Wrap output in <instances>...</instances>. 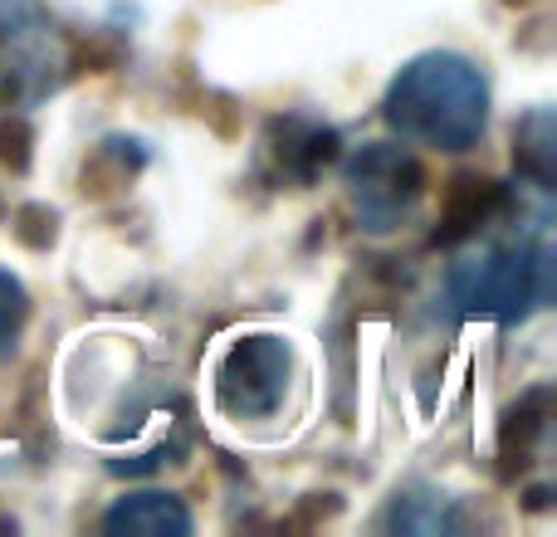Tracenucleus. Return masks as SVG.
<instances>
[{
  "label": "nucleus",
  "instance_id": "f257e3e1",
  "mask_svg": "<svg viewBox=\"0 0 557 537\" xmlns=\"http://www.w3.org/2000/svg\"><path fill=\"white\" fill-rule=\"evenodd\" d=\"M382 117L411 147L470 152L490 127V78L460 49H425L392 74Z\"/></svg>",
  "mask_w": 557,
  "mask_h": 537
},
{
  "label": "nucleus",
  "instance_id": "f03ea898",
  "mask_svg": "<svg viewBox=\"0 0 557 537\" xmlns=\"http://www.w3.org/2000/svg\"><path fill=\"white\" fill-rule=\"evenodd\" d=\"M445 298L465 317H490L499 327L529 323L553 298V235L548 211L529 230L499 235V240L474 245L465 260L445 274Z\"/></svg>",
  "mask_w": 557,
  "mask_h": 537
},
{
  "label": "nucleus",
  "instance_id": "7ed1b4c3",
  "mask_svg": "<svg viewBox=\"0 0 557 537\" xmlns=\"http://www.w3.org/2000/svg\"><path fill=\"white\" fill-rule=\"evenodd\" d=\"M298 386V352L278 333H240L221 347L211 366L215 411L231 425H264L278 421L288 391Z\"/></svg>",
  "mask_w": 557,
  "mask_h": 537
},
{
  "label": "nucleus",
  "instance_id": "20e7f679",
  "mask_svg": "<svg viewBox=\"0 0 557 537\" xmlns=\"http://www.w3.org/2000/svg\"><path fill=\"white\" fill-rule=\"evenodd\" d=\"M347 211L367 235H392L425 196V166L396 142H362L343 162Z\"/></svg>",
  "mask_w": 557,
  "mask_h": 537
},
{
  "label": "nucleus",
  "instance_id": "39448f33",
  "mask_svg": "<svg viewBox=\"0 0 557 537\" xmlns=\"http://www.w3.org/2000/svg\"><path fill=\"white\" fill-rule=\"evenodd\" d=\"M64 68L59 29L39 0H0V108L39 98Z\"/></svg>",
  "mask_w": 557,
  "mask_h": 537
},
{
  "label": "nucleus",
  "instance_id": "423d86ee",
  "mask_svg": "<svg viewBox=\"0 0 557 537\" xmlns=\"http://www.w3.org/2000/svg\"><path fill=\"white\" fill-rule=\"evenodd\" d=\"M337 162V127L313 113H278L264 123L260 166L274 186H313Z\"/></svg>",
  "mask_w": 557,
  "mask_h": 537
},
{
  "label": "nucleus",
  "instance_id": "0eeeda50",
  "mask_svg": "<svg viewBox=\"0 0 557 537\" xmlns=\"http://www.w3.org/2000/svg\"><path fill=\"white\" fill-rule=\"evenodd\" d=\"M196 523L186 503L166 489H137L108 503L103 533H127V537H186Z\"/></svg>",
  "mask_w": 557,
  "mask_h": 537
},
{
  "label": "nucleus",
  "instance_id": "6e6552de",
  "mask_svg": "<svg viewBox=\"0 0 557 537\" xmlns=\"http://www.w3.org/2000/svg\"><path fill=\"white\" fill-rule=\"evenodd\" d=\"M382 528L441 537V533H460L465 519L455 513V499H445L441 489H431V484H406V489H396L392 503H386Z\"/></svg>",
  "mask_w": 557,
  "mask_h": 537
},
{
  "label": "nucleus",
  "instance_id": "1a4fd4ad",
  "mask_svg": "<svg viewBox=\"0 0 557 537\" xmlns=\"http://www.w3.org/2000/svg\"><path fill=\"white\" fill-rule=\"evenodd\" d=\"M513 166H519L523 182H533L539 191H553V176H557V147H553V113L539 108L519 123L513 133Z\"/></svg>",
  "mask_w": 557,
  "mask_h": 537
},
{
  "label": "nucleus",
  "instance_id": "9d476101",
  "mask_svg": "<svg viewBox=\"0 0 557 537\" xmlns=\"http://www.w3.org/2000/svg\"><path fill=\"white\" fill-rule=\"evenodd\" d=\"M25 323H29V288L20 284V274H10L0 264V357H10L20 347Z\"/></svg>",
  "mask_w": 557,
  "mask_h": 537
}]
</instances>
